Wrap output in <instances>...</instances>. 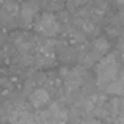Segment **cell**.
Instances as JSON below:
<instances>
[{"mask_svg":"<svg viewBox=\"0 0 124 124\" xmlns=\"http://www.w3.org/2000/svg\"><path fill=\"white\" fill-rule=\"evenodd\" d=\"M93 50L96 52L99 57L107 55V54H108V50H110V42H108V39H107V38H104V36L96 38V39L93 41Z\"/></svg>","mask_w":124,"mask_h":124,"instance_id":"5","label":"cell"},{"mask_svg":"<svg viewBox=\"0 0 124 124\" xmlns=\"http://www.w3.org/2000/svg\"><path fill=\"white\" fill-rule=\"evenodd\" d=\"M119 74V64L116 60L115 54L105 55L104 58H101L96 64V77H97V86L105 90L113 80L118 79Z\"/></svg>","mask_w":124,"mask_h":124,"instance_id":"1","label":"cell"},{"mask_svg":"<svg viewBox=\"0 0 124 124\" xmlns=\"http://www.w3.org/2000/svg\"><path fill=\"white\" fill-rule=\"evenodd\" d=\"M35 30L38 31L39 35L46 38H52V36H57L61 30V25L58 22V19L55 17L54 14L50 13H44L42 16H39L36 22H35Z\"/></svg>","mask_w":124,"mask_h":124,"instance_id":"2","label":"cell"},{"mask_svg":"<svg viewBox=\"0 0 124 124\" xmlns=\"http://www.w3.org/2000/svg\"><path fill=\"white\" fill-rule=\"evenodd\" d=\"M74 3H76V5H85V3L88 2V0H72Z\"/></svg>","mask_w":124,"mask_h":124,"instance_id":"8","label":"cell"},{"mask_svg":"<svg viewBox=\"0 0 124 124\" xmlns=\"http://www.w3.org/2000/svg\"><path fill=\"white\" fill-rule=\"evenodd\" d=\"M82 124H101L97 119H88V121H83Z\"/></svg>","mask_w":124,"mask_h":124,"instance_id":"7","label":"cell"},{"mask_svg":"<svg viewBox=\"0 0 124 124\" xmlns=\"http://www.w3.org/2000/svg\"><path fill=\"white\" fill-rule=\"evenodd\" d=\"M35 13H36V6L30 5V3H24L19 8V16H21V22L24 25H30L35 21Z\"/></svg>","mask_w":124,"mask_h":124,"instance_id":"4","label":"cell"},{"mask_svg":"<svg viewBox=\"0 0 124 124\" xmlns=\"http://www.w3.org/2000/svg\"><path fill=\"white\" fill-rule=\"evenodd\" d=\"M28 99H30V104L35 110H42L49 104L50 96H49V91L46 88H36L35 91H31Z\"/></svg>","mask_w":124,"mask_h":124,"instance_id":"3","label":"cell"},{"mask_svg":"<svg viewBox=\"0 0 124 124\" xmlns=\"http://www.w3.org/2000/svg\"><path fill=\"white\" fill-rule=\"evenodd\" d=\"M105 93L110 94V96H123L124 94V80L121 77L113 80V82L105 88Z\"/></svg>","mask_w":124,"mask_h":124,"instance_id":"6","label":"cell"}]
</instances>
